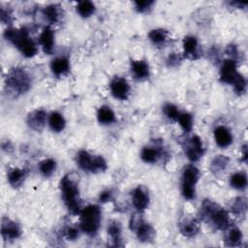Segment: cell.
I'll return each mask as SVG.
<instances>
[{"instance_id":"cell-1","label":"cell","mask_w":248,"mask_h":248,"mask_svg":"<svg viewBox=\"0 0 248 248\" xmlns=\"http://www.w3.org/2000/svg\"><path fill=\"white\" fill-rule=\"evenodd\" d=\"M4 37L11 42L25 57H33L38 52V46L35 41L29 36L26 28L9 27L4 32Z\"/></svg>"},{"instance_id":"cell-2","label":"cell","mask_w":248,"mask_h":248,"mask_svg":"<svg viewBox=\"0 0 248 248\" xmlns=\"http://www.w3.org/2000/svg\"><path fill=\"white\" fill-rule=\"evenodd\" d=\"M61 197L65 206L72 214H79L80 208V196L78 184L76 177L73 174L68 173L64 175L60 180Z\"/></svg>"},{"instance_id":"cell-3","label":"cell","mask_w":248,"mask_h":248,"mask_svg":"<svg viewBox=\"0 0 248 248\" xmlns=\"http://www.w3.org/2000/svg\"><path fill=\"white\" fill-rule=\"evenodd\" d=\"M201 216L203 221L217 230H225L230 225L229 213L218 203L210 200L202 202Z\"/></svg>"},{"instance_id":"cell-4","label":"cell","mask_w":248,"mask_h":248,"mask_svg":"<svg viewBox=\"0 0 248 248\" xmlns=\"http://www.w3.org/2000/svg\"><path fill=\"white\" fill-rule=\"evenodd\" d=\"M102 210L97 204H88L79 213V229L89 236H94L101 226Z\"/></svg>"},{"instance_id":"cell-5","label":"cell","mask_w":248,"mask_h":248,"mask_svg":"<svg viewBox=\"0 0 248 248\" xmlns=\"http://www.w3.org/2000/svg\"><path fill=\"white\" fill-rule=\"evenodd\" d=\"M6 86L14 94H24L31 86V78L22 68H15L6 78Z\"/></svg>"},{"instance_id":"cell-6","label":"cell","mask_w":248,"mask_h":248,"mask_svg":"<svg viewBox=\"0 0 248 248\" xmlns=\"http://www.w3.org/2000/svg\"><path fill=\"white\" fill-rule=\"evenodd\" d=\"M199 179V169L192 164L187 165L181 175V194L184 199L191 201L196 198V185Z\"/></svg>"},{"instance_id":"cell-7","label":"cell","mask_w":248,"mask_h":248,"mask_svg":"<svg viewBox=\"0 0 248 248\" xmlns=\"http://www.w3.org/2000/svg\"><path fill=\"white\" fill-rule=\"evenodd\" d=\"M130 229L135 232L137 238L140 242H150L155 237V230L153 227L143 221L140 215L131 218Z\"/></svg>"},{"instance_id":"cell-8","label":"cell","mask_w":248,"mask_h":248,"mask_svg":"<svg viewBox=\"0 0 248 248\" xmlns=\"http://www.w3.org/2000/svg\"><path fill=\"white\" fill-rule=\"evenodd\" d=\"M183 148L185 150L187 158L193 163L199 161L202 157L205 150L202 139L197 135H194L187 139L185 144L183 145Z\"/></svg>"},{"instance_id":"cell-9","label":"cell","mask_w":248,"mask_h":248,"mask_svg":"<svg viewBox=\"0 0 248 248\" xmlns=\"http://www.w3.org/2000/svg\"><path fill=\"white\" fill-rule=\"evenodd\" d=\"M111 95L118 100L125 101L130 95V85L128 81L121 77H115L109 83Z\"/></svg>"},{"instance_id":"cell-10","label":"cell","mask_w":248,"mask_h":248,"mask_svg":"<svg viewBox=\"0 0 248 248\" xmlns=\"http://www.w3.org/2000/svg\"><path fill=\"white\" fill-rule=\"evenodd\" d=\"M237 72V66L236 62L231 58V59H226L222 62V65L220 67L219 71V76H220V80L224 83L228 84H232L236 77L238 76Z\"/></svg>"},{"instance_id":"cell-11","label":"cell","mask_w":248,"mask_h":248,"mask_svg":"<svg viewBox=\"0 0 248 248\" xmlns=\"http://www.w3.org/2000/svg\"><path fill=\"white\" fill-rule=\"evenodd\" d=\"M132 197V202L134 207L139 211H143L147 208L150 198L148 194V190L144 186H137L135 189H133L131 193Z\"/></svg>"},{"instance_id":"cell-12","label":"cell","mask_w":248,"mask_h":248,"mask_svg":"<svg viewBox=\"0 0 248 248\" xmlns=\"http://www.w3.org/2000/svg\"><path fill=\"white\" fill-rule=\"evenodd\" d=\"M1 234L4 240H16L21 234V229L17 223L9 219L8 217H4L2 219L1 225Z\"/></svg>"},{"instance_id":"cell-13","label":"cell","mask_w":248,"mask_h":248,"mask_svg":"<svg viewBox=\"0 0 248 248\" xmlns=\"http://www.w3.org/2000/svg\"><path fill=\"white\" fill-rule=\"evenodd\" d=\"M46 112L44 109H35L28 113L26 122L32 130L40 132L46 125Z\"/></svg>"},{"instance_id":"cell-14","label":"cell","mask_w":248,"mask_h":248,"mask_svg":"<svg viewBox=\"0 0 248 248\" xmlns=\"http://www.w3.org/2000/svg\"><path fill=\"white\" fill-rule=\"evenodd\" d=\"M39 44L41 45L42 49L46 54H51L53 52L55 45L54 32L49 26L43 28L39 36Z\"/></svg>"},{"instance_id":"cell-15","label":"cell","mask_w":248,"mask_h":248,"mask_svg":"<svg viewBox=\"0 0 248 248\" xmlns=\"http://www.w3.org/2000/svg\"><path fill=\"white\" fill-rule=\"evenodd\" d=\"M214 140L216 144L221 148H227L232 142V135L231 131L223 125H219L214 129L213 132Z\"/></svg>"},{"instance_id":"cell-16","label":"cell","mask_w":248,"mask_h":248,"mask_svg":"<svg viewBox=\"0 0 248 248\" xmlns=\"http://www.w3.org/2000/svg\"><path fill=\"white\" fill-rule=\"evenodd\" d=\"M164 151L161 146L159 145H146L140 151V158L144 163L147 164H154L159 161L162 157Z\"/></svg>"},{"instance_id":"cell-17","label":"cell","mask_w":248,"mask_h":248,"mask_svg":"<svg viewBox=\"0 0 248 248\" xmlns=\"http://www.w3.org/2000/svg\"><path fill=\"white\" fill-rule=\"evenodd\" d=\"M224 231H225L224 241L228 246L236 247L241 244L243 239V234L239 228H237L236 226L229 225Z\"/></svg>"},{"instance_id":"cell-18","label":"cell","mask_w":248,"mask_h":248,"mask_svg":"<svg viewBox=\"0 0 248 248\" xmlns=\"http://www.w3.org/2000/svg\"><path fill=\"white\" fill-rule=\"evenodd\" d=\"M50 70L56 77L66 75L70 71V61L66 56H57L50 62Z\"/></svg>"},{"instance_id":"cell-19","label":"cell","mask_w":248,"mask_h":248,"mask_svg":"<svg viewBox=\"0 0 248 248\" xmlns=\"http://www.w3.org/2000/svg\"><path fill=\"white\" fill-rule=\"evenodd\" d=\"M183 53L184 56L196 59L199 57V42L194 36H186L183 39Z\"/></svg>"},{"instance_id":"cell-20","label":"cell","mask_w":248,"mask_h":248,"mask_svg":"<svg viewBox=\"0 0 248 248\" xmlns=\"http://www.w3.org/2000/svg\"><path fill=\"white\" fill-rule=\"evenodd\" d=\"M179 231L184 236L193 237L200 231L199 222L193 218H185L179 224Z\"/></svg>"},{"instance_id":"cell-21","label":"cell","mask_w":248,"mask_h":248,"mask_svg":"<svg viewBox=\"0 0 248 248\" xmlns=\"http://www.w3.org/2000/svg\"><path fill=\"white\" fill-rule=\"evenodd\" d=\"M95 155H92L90 152H88L85 149H81L77 153L76 156V162L79 169H81L84 171L91 172L93 161H94Z\"/></svg>"},{"instance_id":"cell-22","label":"cell","mask_w":248,"mask_h":248,"mask_svg":"<svg viewBox=\"0 0 248 248\" xmlns=\"http://www.w3.org/2000/svg\"><path fill=\"white\" fill-rule=\"evenodd\" d=\"M131 72L135 78L145 79L149 77V66L144 60H135L131 62Z\"/></svg>"},{"instance_id":"cell-23","label":"cell","mask_w":248,"mask_h":248,"mask_svg":"<svg viewBox=\"0 0 248 248\" xmlns=\"http://www.w3.org/2000/svg\"><path fill=\"white\" fill-rule=\"evenodd\" d=\"M25 177H26L25 170L19 169V168H14V169L10 170L7 174L9 184L13 188H16V189H17L23 185Z\"/></svg>"},{"instance_id":"cell-24","label":"cell","mask_w":248,"mask_h":248,"mask_svg":"<svg viewBox=\"0 0 248 248\" xmlns=\"http://www.w3.org/2000/svg\"><path fill=\"white\" fill-rule=\"evenodd\" d=\"M47 123L49 128L55 133L62 132L66 126V120L64 116L58 111H52L47 116Z\"/></svg>"},{"instance_id":"cell-25","label":"cell","mask_w":248,"mask_h":248,"mask_svg":"<svg viewBox=\"0 0 248 248\" xmlns=\"http://www.w3.org/2000/svg\"><path fill=\"white\" fill-rule=\"evenodd\" d=\"M97 120L102 125H110L115 121V114L108 106H102L97 110Z\"/></svg>"},{"instance_id":"cell-26","label":"cell","mask_w":248,"mask_h":248,"mask_svg":"<svg viewBox=\"0 0 248 248\" xmlns=\"http://www.w3.org/2000/svg\"><path fill=\"white\" fill-rule=\"evenodd\" d=\"M168 35H169V32L166 29L157 28V29L151 30L148 33V39L153 45L157 46H162L167 42Z\"/></svg>"},{"instance_id":"cell-27","label":"cell","mask_w":248,"mask_h":248,"mask_svg":"<svg viewBox=\"0 0 248 248\" xmlns=\"http://www.w3.org/2000/svg\"><path fill=\"white\" fill-rule=\"evenodd\" d=\"M108 234L110 240L113 242L114 246H121V225L117 221H111L108 226Z\"/></svg>"},{"instance_id":"cell-28","label":"cell","mask_w":248,"mask_h":248,"mask_svg":"<svg viewBox=\"0 0 248 248\" xmlns=\"http://www.w3.org/2000/svg\"><path fill=\"white\" fill-rule=\"evenodd\" d=\"M230 185L236 190H244L247 186V175L243 171H236L230 177Z\"/></svg>"},{"instance_id":"cell-29","label":"cell","mask_w":248,"mask_h":248,"mask_svg":"<svg viewBox=\"0 0 248 248\" xmlns=\"http://www.w3.org/2000/svg\"><path fill=\"white\" fill-rule=\"evenodd\" d=\"M95 9L96 8H95L94 3L91 1H88V0L79 1L77 5L78 14L83 18H87V17L91 16L95 13Z\"/></svg>"},{"instance_id":"cell-30","label":"cell","mask_w":248,"mask_h":248,"mask_svg":"<svg viewBox=\"0 0 248 248\" xmlns=\"http://www.w3.org/2000/svg\"><path fill=\"white\" fill-rule=\"evenodd\" d=\"M56 170V161L51 158L44 159L39 163V170L45 177H49Z\"/></svg>"},{"instance_id":"cell-31","label":"cell","mask_w":248,"mask_h":248,"mask_svg":"<svg viewBox=\"0 0 248 248\" xmlns=\"http://www.w3.org/2000/svg\"><path fill=\"white\" fill-rule=\"evenodd\" d=\"M43 15L50 23H56L60 19V9L57 5H48L43 9Z\"/></svg>"},{"instance_id":"cell-32","label":"cell","mask_w":248,"mask_h":248,"mask_svg":"<svg viewBox=\"0 0 248 248\" xmlns=\"http://www.w3.org/2000/svg\"><path fill=\"white\" fill-rule=\"evenodd\" d=\"M229 164V159L226 156H216L210 165V170L213 173L219 174L220 172H223Z\"/></svg>"},{"instance_id":"cell-33","label":"cell","mask_w":248,"mask_h":248,"mask_svg":"<svg viewBox=\"0 0 248 248\" xmlns=\"http://www.w3.org/2000/svg\"><path fill=\"white\" fill-rule=\"evenodd\" d=\"M179 124V126L182 128V130L186 133H189L193 129V116L191 113L187 111L180 112L178 115V118L176 120Z\"/></svg>"},{"instance_id":"cell-34","label":"cell","mask_w":248,"mask_h":248,"mask_svg":"<svg viewBox=\"0 0 248 248\" xmlns=\"http://www.w3.org/2000/svg\"><path fill=\"white\" fill-rule=\"evenodd\" d=\"M163 112L171 121H176L177 118H178V115L180 113L177 107L174 106L173 104H170V103H167V104L164 105Z\"/></svg>"},{"instance_id":"cell-35","label":"cell","mask_w":248,"mask_h":248,"mask_svg":"<svg viewBox=\"0 0 248 248\" xmlns=\"http://www.w3.org/2000/svg\"><path fill=\"white\" fill-rule=\"evenodd\" d=\"M232 85L233 87L234 92L238 95H241L246 91V79L241 74H238V76L236 77Z\"/></svg>"},{"instance_id":"cell-36","label":"cell","mask_w":248,"mask_h":248,"mask_svg":"<svg viewBox=\"0 0 248 248\" xmlns=\"http://www.w3.org/2000/svg\"><path fill=\"white\" fill-rule=\"evenodd\" d=\"M247 208V205H246V201L242 198H237L232 204L231 206V209L232 211H233L234 213H242L246 210Z\"/></svg>"},{"instance_id":"cell-37","label":"cell","mask_w":248,"mask_h":248,"mask_svg":"<svg viewBox=\"0 0 248 248\" xmlns=\"http://www.w3.org/2000/svg\"><path fill=\"white\" fill-rule=\"evenodd\" d=\"M154 4V1L152 0H141V1H135V9L140 13H145L149 9H151L152 5Z\"/></svg>"},{"instance_id":"cell-38","label":"cell","mask_w":248,"mask_h":248,"mask_svg":"<svg viewBox=\"0 0 248 248\" xmlns=\"http://www.w3.org/2000/svg\"><path fill=\"white\" fill-rule=\"evenodd\" d=\"M79 231H80V229H78L77 227H74V226H70V227H68V228L65 230L64 234H65V236H66V238H67L68 240L74 241V240H76L77 238H78V236H79Z\"/></svg>"},{"instance_id":"cell-39","label":"cell","mask_w":248,"mask_h":248,"mask_svg":"<svg viewBox=\"0 0 248 248\" xmlns=\"http://www.w3.org/2000/svg\"><path fill=\"white\" fill-rule=\"evenodd\" d=\"M113 196V192L111 189H107L105 191H103L102 193H100L99 196V201L101 202H108L109 201H111Z\"/></svg>"},{"instance_id":"cell-40","label":"cell","mask_w":248,"mask_h":248,"mask_svg":"<svg viewBox=\"0 0 248 248\" xmlns=\"http://www.w3.org/2000/svg\"><path fill=\"white\" fill-rule=\"evenodd\" d=\"M167 62L170 66H174V65L178 64V62H180V57L176 53H171V54L169 55V57L167 59Z\"/></svg>"},{"instance_id":"cell-41","label":"cell","mask_w":248,"mask_h":248,"mask_svg":"<svg viewBox=\"0 0 248 248\" xmlns=\"http://www.w3.org/2000/svg\"><path fill=\"white\" fill-rule=\"evenodd\" d=\"M246 159H247V149H246V145L243 146V161L246 162Z\"/></svg>"}]
</instances>
